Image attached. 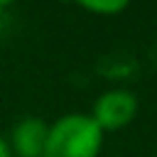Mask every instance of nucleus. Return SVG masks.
I'll return each mask as SVG.
<instances>
[{
  "mask_svg": "<svg viewBox=\"0 0 157 157\" xmlns=\"http://www.w3.org/2000/svg\"><path fill=\"white\" fill-rule=\"evenodd\" d=\"M47 135H49V123L39 115H25L20 118L12 130L7 145L12 157H44V147H47Z\"/></svg>",
  "mask_w": 157,
  "mask_h": 157,
  "instance_id": "nucleus-3",
  "label": "nucleus"
},
{
  "mask_svg": "<svg viewBox=\"0 0 157 157\" xmlns=\"http://www.w3.org/2000/svg\"><path fill=\"white\" fill-rule=\"evenodd\" d=\"M71 2L91 15H120L130 5V0H71Z\"/></svg>",
  "mask_w": 157,
  "mask_h": 157,
  "instance_id": "nucleus-4",
  "label": "nucleus"
},
{
  "mask_svg": "<svg viewBox=\"0 0 157 157\" xmlns=\"http://www.w3.org/2000/svg\"><path fill=\"white\" fill-rule=\"evenodd\" d=\"M105 132L88 113H64L49 123L44 157H98Z\"/></svg>",
  "mask_w": 157,
  "mask_h": 157,
  "instance_id": "nucleus-1",
  "label": "nucleus"
},
{
  "mask_svg": "<svg viewBox=\"0 0 157 157\" xmlns=\"http://www.w3.org/2000/svg\"><path fill=\"white\" fill-rule=\"evenodd\" d=\"M0 157H12V152H10V145H7V140L0 135Z\"/></svg>",
  "mask_w": 157,
  "mask_h": 157,
  "instance_id": "nucleus-5",
  "label": "nucleus"
},
{
  "mask_svg": "<svg viewBox=\"0 0 157 157\" xmlns=\"http://www.w3.org/2000/svg\"><path fill=\"white\" fill-rule=\"evenodd\" d=\"M15 0H0V7H7V5H12Z\"/></svg>",
  "mask_w": 157,
  "mask_h": 157,
  "instance_id": "nucleus-6",
  "label": "nucleus"
},
{
  "mask_svg": "<svg viewBox=\"0 0 157 157\" xmlns=\"http://www.w3.org/2000/svg\"><path fill=\"white\" fill-rule=\"evenodd\" d=\"M88 115L96 120V125L103 132L123 130L137 115V96L128 88H108L96 98L93 110Z\"/></svg>",
  "mask_w": 157,
  "mask_h": 157,
  "instance_id": "nucleus-2",
  "label": "nucleus"
}]
</instances>
